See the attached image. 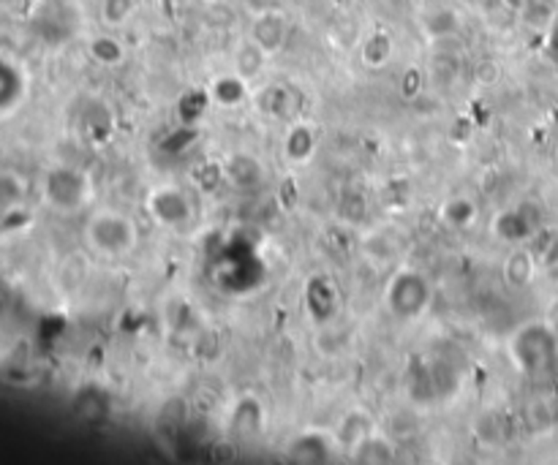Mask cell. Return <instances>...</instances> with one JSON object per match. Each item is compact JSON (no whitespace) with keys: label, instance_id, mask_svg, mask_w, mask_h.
I'll return each instance as SVG.
<instances>
[{"label":"cell","instance_id":"obj_1","mask_svg":"<svg viewBox=\"0 0 558 465\" xmlns=\"http://www.w3.org/2000/svg\"><path fill=\"white\" fill-rule=\"evenodd\" d=\"M133 0H104V17L109 23H123L131 14Z\"/></svg>","mask_w":558,"mask_h":465}]
</instances>
